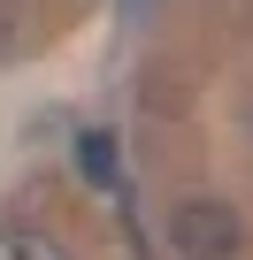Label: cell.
Here are the masks:
<instances>
[{
    "label": "cell",
    "mask_w": 253,
    "mask_h": 260,
    "mask_svg": "<svg viewBox=\"0 0 253 260\" xmlns=\"http://www.w3.org/2000/svg\"><path fill=\"white\" fill-rule=\"evenodd\" d=\"M169 237H177V252L184 260H230L238 245H245V222H238V207L230 199H177V214H169Z\"/></svg>",
    "instance_id": "obj_1"
},
{
    "label": "cell",
    "mask_w": 253,
    "mask_h": 260,
    "mask_svg": "<svg viewBox=\"0 0 253 260\" xmlns=\"http://www.w3.org/2000/svg\"><path fill=\"white\" fill-rule=\"evenodd\" d=\"M0 260H69L46 230H0Z\"/></svg>",
    "instance_id": "obj_2"
},
{
    "label": "cell",
    "mask_w": 253,
    "mask_h": 260,
    "mask_svg": "<svg viewBox=\"0 0 253 260\" xmlns=\"http://www.w3.org/2000/svg\"><path fill=\"white\" fill-rule=\"evenodd\" d=\"M77 169L92 184H115V138H107V130H85V138H77Z\"/></svg>",
    "instance_id": "obj_3"
}]
</instances>
